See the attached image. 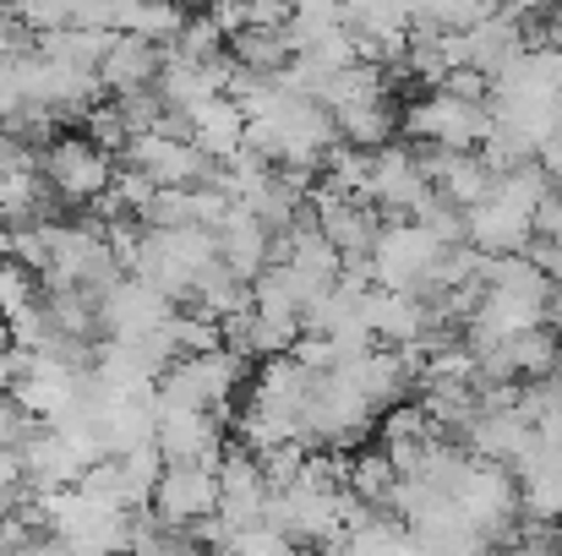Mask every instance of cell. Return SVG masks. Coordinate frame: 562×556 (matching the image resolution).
<instances>
[{
    "label": "cell",
    "instance_id": "16",
    "mask_svg": "<svg viewBox=\"0 0 562 556\" xmlns=\"http://www.w3.org/2000/svg\"><path fill=\"white\" fill-rule=\"evenodd\" d=\"M547 322H558V333H562V284L552 290V317H547Z\"/></svg>",
    "mask_w": 562,
    "mask_h": 556
},
{
    "label": "cell",
    "instance_id": "13",
    "mask_svg": "<svg viewBox=\"0 0 562 556\" xmlns=\"http://www.w3.org/2000/svg\"><path fill=\"white\" fill-rule=\"evenodd\" d=\"M82 126H88V137L104 148V154H126L132 148V126L121 121V110L104 99V104H93L88 115H82Z\"/></svg>",
    "mask_w": 562,
    "mask_h": 556
},
{
    "label": "cell",
    "instance_id": "5",
    "mask_svg": "<svg viewBox=\"0 0 562 556\" xmlns=\"http://www.w3.org/2000/svg\"><path fill=\"white\" fill-rule=\"evenodd\" d=\"M426 196H431V175H426V164H420L415 148H398V143L376 148L372 181H367V202H372L376 213H387V218H415V207H420Z\"/></svg>",
    "mask_w": 562,
    "mask_h": 556
},
{
    "label": "cell",
    "instance_id": "15",
    "mask_svg": "<svg viewBox=\"0 0 562 556\" xmlns=\"http://www.w3.org/2000/svg\"><path fill=\"white\" fill-rule=\"evenodd\" d=\"M27 49H38V33L16 16L11 0H0V55H27Z\"/></svg>",
    "mask_w": 562,
    "mask_h": 556
},
{
    "label": "cell",
    "instance_id": "8",
    "mask_svg": "<svg viewBox=\"0 0 562 556\" xmlns=\"http://www.w3.org/2000/svg\"><path fill=\"white\" fill-rule=\"evenodd\" d=\"M159 453L165 464H218L224 458V420L218 409H159Z\"/></svg>",
    "mask_w": 562,
    "mask_h": 556
},
{
    "label": "cell",
    "instance_id": "4",
    "mask_svg": "<svg viewBox=\"0 0 562 556\" xmlns=\"http://www.w3.org/2000/svg\"><path fill=\"white\" fill-rule=\"evenodd\" d=\"M126 164L143 170L148 181L165 185V191H191V185L218 181V164H213L191 137H170V132H143V137H132Z\"/></svg>",
    "mask_w": 562,
    "mask_h": 556
},
{
    "label": "cell",
    "instance_id": "10",
    "mask_svg": "<svg viewBox=\"0 0 562 556\" xmlns=\"http://www.w3.org/2000/svg\"><path fill=\"white\" fill-rule=\"evenodd\" d=\"M159 66H165V44H148L137 33H115L104 66H99V82L104 93H137V88H154L159 82Z\"/></svg>",
    "mask_w": 562,
    "mask_h": 556
},
{
    "label": "cell",
    "instance_id": "6",
    "mask_svg": "<svg viewBox=\"0 0 562 556\" xmlns=\"http://www.w3.org/2000/svg\"><path fill=\"white\" fill-rule=\"evenodd\" d=\"M170 317H176V300H170V295H159L154 284L132 279V273H126L104 300H99L104 339H148V333H159Z\"/></svg>",
    "mask_w": 562,
    "mask_h": 556
},
{
    "label": "cell",
    "instance_id": "9",
    "mask_svg": "<svg viewBox=\"0 0 562 556\" xmlns=\"http://www.w3.org/2000/svg\"><path fill=\"white\" fill-rule=\"evenodd\" d=\"M273 246H279V235L251 213V207H229V218L218 224V257L240 273V279H257L268 262H273Z\"/></svg>",
    "mask_w": 562,
    "mask_h": 556
},
{
    "label": "cell",
    "instance_id": "14",
    "mask_svg": "<svg viewBox=\"0 0 562 556\" xmlns=\"http://www.w3.org/2000/svg\"><path fill=\"white\" fill-rule=\"evenodd\" d=\"M27 497H33V486H27V464H22V447L11 442V447H0V519H11Z\"/></svg>",
    "mask_w": 562,
    "mask_h": 556
},
{
    "label": "cell",
    "instance_id": "12",
    "mask_svg": "<svg viewBox=\"0 0 562 556\" xmlns=\"http://www.w3.org/2000/svg\"><path fill=\"white\" fill-rule=\"evenodd\" d=\"M33 306H44V300H38V279H33V268H22L16 257L0 262V322H16V317L33 311Z\"/></svg>",
    "mask_w": 562,
    "mask_h": 556
},
{
    "label": "cell",
    "instance_id": "3",
    "mask_svg": "<svg viewBox=\"0 0 562 556\" xmlns=\"http://www.w3.org/2000/svg\"><path fill=\"white\" fill-rule=\"evenodd\" d=\"M38 170L60 202H99L115 181V159L93 137H55L38 154Z\"/></svg>",
    "mask_w": 562,
    "mask_h": 556
},
{
    "label": "cell",
    "instance_id": "2",
    "mask_svg": "<svg viewBox=\"0 0 562 556\" xmlns=\"http://www.w3.org/2000/svg\"><path fill=\"white\" fill-rule=\"evenodd\" d=\"M404 132L420 143V148H453V154H475V143L492 137V110L486 104H470L448 88H431L420 104L404 110Z\"/></svg>",
    "mask_w": 562,
    "mask_h": 556
},
{
    "label": "cell",
    "instance_id": "1",
    "mask_svg": "<svg viewBox=\"0 0 562 556\" xmlns=\"http://www.w3.org/2000/svg\"><path fill=\"white\" fill-rule=\"evenodd\" d=\"M448 246H459V240H442L420 218H387L382 235H376L372 257H367V273H372V284H382V290L426 295V284L437 279Z\"/></svg>",
    "mask_w": 562,
    "mask_h": 556
},
{
    "label": "cell",
    "instance_id": "18",
    "mask_svg": "<svg viewBox=\"0 0 562 556\" xmlns=\"http://www.w3.org/2000/svg\"><path fill=\"white\" fill-rule=\"evenodd\" d=\"M126 556H143V552H126Z\"/></svg>",
    "mask_w": 562,
    "mask_h": 556
},
{
    "label": "cell",
    "instance_id": "17",
    "mask_svg": "<svg viewBox=\"0 0 562 556\" xmlns=\"http://www.w3.org/2000/svg\"><path fill=\"white\" fill-rule=\"evenodd\" d=\"M181 5H187V11H213L218 0H181Z\"/></svg>",
    "mask_w": 562,
    "mask_h": 556
},
{
    "label": "cell",
    "instance_id": "7",
    "mask_svg": "<svg viewBox=\"0 0 562 556\" xmlns=\"http://www.w3.org/2000/svg\"><path fill=\"white\" fill-rule=\"evenodd\" d=\"M154 513L176 530H196L218 513V475L207 464H165V480L154 491Z\"/></svg>",
    "mask_w": 562,
    "mask_h": 556
},
{
    "label": "cell",
    "instance_id": "11",
    "mask_svg": "<svg viewBox=\"0 0 562 556\" xmlns=\"http://www.w3.org/2000/svg\"><path fill=\"white\" fill-rule=\"evenodd\" d=\"M246 110L229 99V93H218V99H207V104H196L191 110V143L213 159V164H224V159H235L240 148H246Z\"/></svg>",
    "mask_w": 562,
    "mask_h": 556
}]
</instances>
